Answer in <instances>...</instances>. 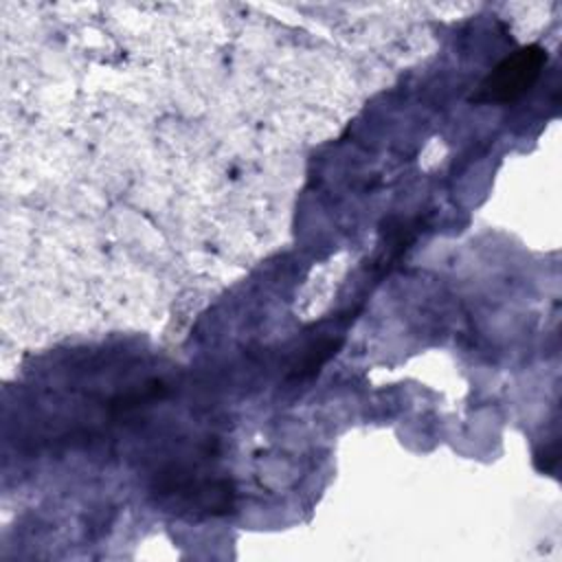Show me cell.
<instances>
[{
	"instance_id": "6da1fadb",
	"label": "cell",
	"mask_w": 562,
	"mask_h": 562,
	"mask_svg": "<svg viewBox=\"0 0 562 562\" xmlns=\"http://www.w3.org/2000/svg\"><path fill=\"white\" fill-rule=\"evenodd\" d=\"M547 64V50L531 44L516 50L512 57L503 59L492 75L481 83L474 101H494L507 103L527 92L538 79L542 66Z\"/></svg>"
}]
</instances>
